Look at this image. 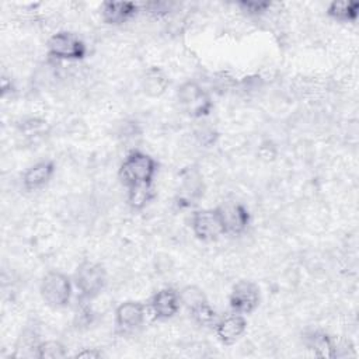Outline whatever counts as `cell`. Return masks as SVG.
Instances as JSON below:
<instances>
[{"label":"cell","mask_w":359,"mask_h":359,"mask_svg":"<svg viewBox=\"0 0 359 359\" xmlns=\"http://www.w3.org/2000/svg\"><path fill=\"white\" fill-rule=\"evenodd\" d=\"M150 310L156 320H170L172 318L180 307V294L178 290L172 287H164L156 292L150 299Z\"/></svg>","instance_id":"cell-11"},{"label":"cell","mask_w":359,"mask_h":359,"mask_svg":"<svg viewBox=\"0 0 359 359\" xmlns=\"http://www.w3.org/2000/svg\"><path fill=\"white\" fill-rule=\"evenodd\" d=\"M216 209H217L224 234L238 236L247 230L251 222V215L244 205L237 202H224Z\"/></svg>","instance_id":"cell-9"},{"label":"cell","mask_w":359,"mask_h":359,"mask_svg":"<svg viewBox=\"0 0 359 359\" xmlns=\"http://www.w3.org/2000/svg\"><path fill=\"white\" fill-rule=\"evenodd\" d=\"M156 196L153 185H136L128 188V203L132 209L140 210L146 208Z\"/></svg>","instance_id":"cell-20"},{"label":"cell","mask_w":359,"mask_h":359,"mask_svg":"<svg viewBox=\"0 0 359 359\" xmlns=\"http://www.w3.org/2000/svg\"><path fill=\"white\" fill-rule=\"evenodd\" d=\"M261 302V292L257 283L252 280H238L229 296V304L231 311L238 314H251Z\"/></svg>","instance_id":"cell-8"},{"label":"cell","mask_w":359,"mask_h":359,"mask_svg":"<svg viewBox=\"0 0 359 359\" xmlns=\"http://www.w3.org/2000/svg\"><path fill=\"white\" fill-rule=\"evenodd\" d=\"M177 100L184 112L192 118H203L210 114L213 101L209 93L196 81H185L177 90Z\"/></svg>","instance_id":"cell-3"},{"label":"cell","mask_w":359,"mask_h":359,"mask_svg":"<svg viewBox=\"0 0 359 359\" xmlns=\"http://www.w3.org/2000/svg\"><path fill=\"white\" fill-rule=\"evenodd\" d=\"M48 55L57 60H81L87 55L86 43L73 32L59 31L48 41Z\"/></svg>","instance_id":"cell-5"},{"label":"cell","mask_w":359,"mask_h":359,"mask_svg":"<svg viewBox=\"0 0 359 359\" xmlns=\"http://www.w3.org/2000/svg\"><path fill=\"white\" fill-rule=\"evenodd\" d=\"M39 344L38 327L29 324L25 325L15 342V352L13 353V358H36Z\"/></svg>","instance_id":"cell-16"},{"label":"cell","mask_w":359,"mask_h":359,"mask_svg":"<svg viewBox=\"0 0 359 359\" xmlns=\"http://www.w3.org/2000/svg\"><path fill=\"white\" fill-rule=\"evenodd\" d=\"M180 303L182 307H185L188 310V313L194 311L195 309H198L199 306L205 304L208 300L205 292L196 286V285H187L184 286L180 292Z\"/></svg>","instance_id":"cell-19"},{"label":"cell","mask_w":359,"mask_h":359,"mask_svg":"<svg viewBox=\"0 0 359 359\" xmlns=\"http://www.w3.org/2000/svg\"><path fill=\"white\" fill-rule=\"evenodd\" d=\"M73 292L72 279L60 271H49L41 280L39 293L42 300L53 309L69 304Z\"/></svg>","instance_id":"cell-4"},{"label":"cell","mask_w":359,"mask_h":359,"mask_svg":"<svg viewBox=\"0 0 359 359\" xmlns=\"http://www.w3.org/2000/svg\"><path fill=\"white\" fill-rule=\"evenodd\" d=\"M205 192V184L202 174L196 167H185L180 172V181L175 195V203L178 208L195 206Z\"/></svg>","instance_id":"cell-6"},{"label":"cell","mask_w":359,"mask_h":359,"mask_svg":"<svg viewBox=\"0 0 359 359\" xmlns=\"http://www.w3.org/2000/svg\"><path fill=\"white\" fill-rule=\"evenodd\" d=\"M139 4L133 1H104L101 6V17L109 25H121L135 17Z\"/></svg>","instance_id":"cell-14"},{"label":"cell","mask_w":359,"mask_h":359,"mask_svg":"<svg viewBox=\"0 0 359 359\" xmlns=\"http://www.w3.org/2000/svg\"><path fill=\"white\" fill-rule=\"evenodd\" d=\"M306 346L318 358H337L338 356V344L335 339L324 331H310L304 335Z\"/></svg>","instance_id":"cell-15"},{"label":"cell","mask_w":359,"mask_h":359,"mask_svg":"<svg viewBox=\"0 0 359 359\" xmlns=\"http://www.w3.org/2000/svg\"><path fill=\"white\" fill-rule=\"evenodd\" d=\"M170 7H171V3H167V1H150L144 4V8L147 10V13L154 15L167 14L170 11Z\"/></svg>","instance_id":"cell-25"},{"label":"cell","mask_w":359,"mask_h":359,"mask_svg":"<svg viewBox=\"0 0 359 359\" xmlns=\"http://www.w3.org/2000/svg\"><path fill=\"white\" fill-rule=\"evenodd\" d=\"M359 14L358 1H332L327 7V15L339 22H355Z\"/></svg>","instance_id":"cell-18"},{"label":"cell","mask_w":359,"mask_h":359,"mask_svg":"<svg viewBox=\"0 0 359 359\" xmlns=\"http://www.w3.org/2000/svg\"><path fill=\"white\" fill-rule=\"evenodd\" d=\"M102 356H104V352L98 348H83L74 355V358H83V359H98Z\"/></svg>","instance_id":"cell-27"},{"label":"cell","mask_w":359,"mask_h":359,"mask_svg":"<svg viewBox=\"0 0 359 359\" xmlns=\"http://www.w3.org/2000/svg\"><path fill=\"white\" fill-rule=\"evenodd\" d=\"M73 283L79 292L80 302H88L104 290L107 285V272L101 264L86 259L76 268Z\"/></svg>","instance_id":"cell-2"},{"label":"cell","mask_w":359,"mask_h":359,"mask_svg":"<svg viewBox=\"0 0 359 359\" xmlns=\"http://www.w3.org/2000/svg\"><path fill=\"white\" fill-rule=\"evenodd\" d=\"M170 86V79L161 67H149L142 77V90L147 97H160Z\"/></svg>","instance_id":"cell-17"},{"label":"cell","mask_w":359,"mask_h":359,"mask_svg":"<svg viewBox=\"0 0 359 359\" xmlns=\"http://www.w3.org/2000/svg\"><path fill=\"white\" fill-rule=\"evenodd\" d=\"M20 130L25 136H41L48 130V122L41 118H27L20 123Z\"/></svg>","instance_id":"cell-23"},{"label":"cell","mask_w":359,"mask_h":359,"mask_svg":"<svg viewBox=\"0 0 359 359\" xmlns=\"http://www.w3.org/2000/svg\"><path fill=\"white\" fill-rule=\"evenodd\" d=\"M146 318V306L136 300H126L115 310V325L121 334H129L140 328Z\"/></svg>","instance_id":"cell-10"},{"label":"cell","mask_w":359,"mask_h":359,"mask_svg":"<svg viewBox=\"0 0 359 359\" xmlns=\"http://www.w3.org/2000/svg\"><path fill=\"white\" fill-rule=\"evenodd\" d=\"M55 163L52 160H42L25 170L22 174V187L27 191H36L43 188L55 174Z\"/></svg>","instance_id":"cell-13"},{"label":"cell","mask_w":359,"mask_h":359,"mask_svg":"<svg viewBox=\"0 0 359 359\" xmlns=\"http://www.w3.org/2000/svg\"><path fill=\"white\" fill-rule=\"evenodd\" d=\"M217 136H219L217 132H216L215 129H212V128H203V129L198 133V137H199L201 143L205 144V146L213 144V143L216 142Z\"/></svg>","instance_id":"cell-26"},{"label":"cell","mask_w":359,"mask_h":359,"mask_svg":"<svg viewBox=\"0 0 359 359\" xmlns=\"http://www.w3.org/2000/svg\"><path fill=\"white\" fill-rule=\"evenodd\" d=\"M189 316L199 327H203V328H215L216 323L220 318L217 311L210 306L209 302H206L205 304H202L198 309H195L194 311H191Z\"/></svg>","instance_id":"cell-22"},{"label":"cell","mask_w":359,"mask_h":359,"mask_svg":"<svg viewBox=\"0 0 359 359\" xmlns=\"http://www.w3.org/2000/svg\"><path fill=\"white\" fill-rule=\"evenodd\" d=\"M157 172V161L140 150L130 151L122 161L118 175L126 188L136 185H151Z\"/></svg>","instance_id":"cell-1"},{"label":"cell","mask_w":359,"mask_h":359,"mask_svg":"<svg viewBox=\"0 0 359 359\" xmlns=\"http://www.w3.org/2000/svg\"><path fill=\"white\" fill-rule=\"evenodd\" d=\"M237 6L241 8V11H245L251 15H258L271 7V1H257V0H241L237 3Z\"/></svg>","instance_id":"cell-24"},{"label":"cell","mask_w":359,"mask_h":359,"mask_svg":"<svg viewBox=\"0 0 359 359\" xmlns=\"http://www.w3.org/2000/svg\"><path fill=\"white\" fill-rule=\"evenodd\" d=\"M67 356V348L57 339L41 341L36 351L38 359H62Z\"/></svg>","instance_id":"cell-21"},{"label":"cell","mask_w":359,"mask_h":359,"mask_svg":"<svg viewBox=\"0 0 359 359\" xmlns=\"http://www.w3.org/2000/svg\"><path fill=\"white\" fill-rule=\"evenodd\" d=\"M213 330L216 332L217 339L222 344L233 345L245 332L247 320H245L244 314H238V313L233 311L231 314H226V316L220 317Z\"/></svg>","instance_id":"cell-12"},{"label":"cell","mask_w":359,"mask_h":359,"mask_svg":"<svg viewBox=\"0 0 359 359\" xmlns=\"http://www.w3.org/2000/svg\"><path fill=\"white\" fill-rule=\"evenodd\" d=\"M191 229L194 236L205 243L216 241L220 236H224L223 226L216 208L199 209L192 212Z\"/></svg>","instance_id":"cell-7"}]
</instances>
